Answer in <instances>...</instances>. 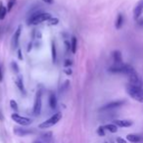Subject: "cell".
Wrapping results in <instances>:
<instances>
[{"label":"cell","instance_id":"obj_1","mask_svg":"<svg viewBox=\"0 0 143 143\" xmlns=\"http://www.w3.org/2000/svg\"><path fill=\"white\" fill-rule=\"evenodd\" d=\"M51 18V14L47 13V12H35L32 14L30 16L28 17V26H36L39 25L41 23L48 21Z\"/></svg>","mask_w":143,"mask_h":143},{"label":"cell","instance_id":"obj_2","mask_svg":"<svg viewBox=\"0 0 143 143\" xmlns=\"http://www.w3.org/2000/svg\"><path fill=\"white\" fill-rule=\"evenodd\" d=\"M127 92L128 93V95L131 97L132 99L136 100L140 103H143V89L142 87H137V86H134L131 84H127Z\"/></svg>","mask_w":143,"mask_h":143},{"label":"cell","instance_id":"obj_3","mask_svg":"<svg viewBox=\"0 0 143 143\" xmlns=\"http://www.w3.org/2000/svg\"><path fill=\"white\" fill-rule=\"evenodd\" d=\"M134 71L133 67L128 65V64H120V65H114L109 68L110 73L114 74H125V75H129L131 72Z\"/></svg>","mask_w":143,"mask_h":143},{"label":"cell","instance_id":"obj_4","mask_svg":"<svg viewBox=\"0 0 143 143\" xmlns=\"http://www.w3.org/2000/svg\"><path fill=\"white\" fill-rule=\"evenodd\" d=\"M61 119H62V113L58 112V113L54 114L52 117H50L48 120H46L45 121L41 122L38 126V127L39 128H48V127H53L54 125H56L58 121H60Z\"/></svg>","mask_w":143,"mask_h":143},{"label":"cell","instance_id":"obj_5","mask_svg":"<svg viewBox=\"0 0 143 143\" xmlns=\"http://www.w3.org/2000/svg\"><path fill=\"white\" fill-rule=\"evenodd\" d=\"M128 77V81H129V84L131 85H134V86H137V87H142L143 83H142V79L140 76L137 74V72L134 71L131 72L129 75H127Z\"/></svg>","mask_w":143,"mask_h":143},{"label":"cell","instance_id":"obj_6","mask_svg":"<svg viewBox=\"0 0 143 143\" xmlns=\"http://www.w3.org/2000/svg\"><path fill=\"white\" fill-rule=\"evenodd\" d=\"M41 96H42V93H41L40 90H38L35 94L34 104H33V115L34 116H38L40 114V112H41V107H42Z\"/></svg>","mask_w":143,"mask_h":143},{"label":"cell","instance_id":"obj_7","mask_svg":"<svg viewBox=\"0 0 143 143\" xmlns=\"http://www.w3.org/2000/svg\"><path fill=\"white\" fill-rule=\"evenodd\" d=\"M11 118L15 122L21 125V126H28V125H30L33 122V121L30 119H28L27 117H22V116H20L19 114H17V113L12 114Z\"/></svg>","mask_w":143,"mask_h":143},{"label":"cell","instance_id":"obj_8","mask_svg":"<svg viewBox=\"0 0 143 143\" xmlns=\"http://www.w3.org/2000/svg\"><path fill=\"white\" fill-rule=\"evenodd\" d=\"M126 102L124 100H117V101H112L108 104L104 105L103 107L100 108V111H108V110H113V109H117L119 107H121Z\"/></svg>","mask_w":143,"mask_h":143},{"label":"cell","instance_id":"obj_9","mask_svg":"<svg viewBox=\"0 0 143 143\" xmlns=\"http://www.w3.org/2000/svg\"><path fill=\"white\" fill-rule=\"evenodd\" d=\"M143 13V0L138 1V3L135 5L133 9V18L134 20H138Z\"/></svg>","mask_w":143,"mask_h":143},{"label":"cell","instance_id":"obj_10","mask_svg":"<svg viewBox=\"0 0 143 143\" xmlns=\"http://www.w3.org/2000/svg\"><path fill=\"white\" fill-rule=\"evenodd\" d=\"M22 29H23V27L20 25L18 28L16 29V32L14 33V35H13V46L17 48L18 46H19V41H20V36H21V33H22Z\"/></svg>","mask_w":143,"mask_h":143},{"label":"cell","instance_id":"obj_11","mask_svg":"<svg viewBox=\"0 0 143 143\" xmlns=\"http://www.w3.org/2000/svg\"><path fill=\"white\" fill-rule=\"evenodd\" d=\"M132 124L133 122L128 120H115L114 121V125L120 127H129L132 126Z\"/></svg>","mask_w":143,"mask_h":143},{"label":"cell","instance_id":"obj_12","mask_svg":"<svg viewBox=\"0 0 143 143\" xmlns=\"http://www.w3.org/2000/svg\"><path fill=\"white\" fill-rule=\"evenodd\" d=\"M41 141L43 143H53L54 142V138L53 134L51 131L45 132L43 134H41Z\"/></svg>","mask_w":143,"mask_h":143},{"label":"cell","instance_id":"obj_13","mask_svg":"<svg viewBox=\"0 0 143 143\" xmlns=\"http://www.w3.org/2000/svg\"><path fill=\"white\" fill-rule=\"evenodd\" d=\"M33 130H29V129H26V128H21V127H16L14 129V133L17 134L18 136H26L28 134H32Z\"/></svg>","mask_w":143,"mask_h":143},{"label":"cell","instance_id":"obj_14","mask_svg":"<svg viewBox=\"0 0 143 143\" xmlns=\"http://www.w3.org/2000/svg\"><path fill=\"white\" fill-rule=\"evenodd\" d=\"M142 136L141 135H138V134H127V140H128L129 142L131 143H138L142 141Z\"/></svg>","mask_w":143,"mask_h":143},{"label":"cell","instance_id":"obj_15","mask_svg":"<svg viewBox=\"0 0 143 143\" xmlns=\"http://www.w3.org/2000/svg\"><path fill=\"white\" fill-rule=\"evenodd\" d=\"M113 60L115 62V65H120V64H122V57H121V53L119 51V50H116L113 52Z\"/></svg>","mask_w":143,"mask_h":143},{"label":"cell","instance_id":"obj_16","mask_svg":"<svg viewBox=\"0 0 143 143\" xmlns=\"http://www.w3.org/2000/svg\"><path fill=\"white\" fill-rule=\"evenodd\" d=\"M15 83H16L17 87L20 89V91H21L22 93L26 94V89H25V86H24V80H23L22 76H18V77H16Z\"/></svg>","mask_w":143,"mask_h":143},{"label":"cell","instance_id":"obj_17","mask_svg":"<svg viewBox=\"0 0 143 143\" xmlns=\"http://www.w3.org/2000/svg\"><path fill=\"white\" fill-rule=\"evenodd\" d=\"M49 106L51 109H55L57 107V97L53 92L49 93Z\"/></svg>","mask_w":143,"mask_h":143},{"label":"cell","instance_id":"obj_18","mask_svg":"<svg viewBox=\"0 0 143 143\" xmlns=\"http://www.w3.org/2000/svg\"><path fill=\"white\" fill-rule=\"evenodd\" d=\"M51 56H52V62L55 63L57 60V50H56V44L54 40H52L51 42Z\"/></svg>","mask_w":143,"mask_h":143},{"label":"cell","instance_id":"obj_19","mask_svg":"<svg viewBox=\"0 0 143 143\" xmlns=\"http://www.w3.org/2000/svg\"><path fill=\"white\" fill-rule=\"evenodd\" d=\"M122 24H124V16L121 14H119L117 17V20H116L115 27L117 29H120L122 27Z\"/></svg>","mask_w":143,"mask_h":143},{"label":"cell","instance_id":"obj_20","mask_svg":"<svg viewBox=\"0 0 143 143\" xmlns=\"http://www.w3.org/2000/svg\"><path fill=\"white\" fill-rule=\"evenodd\" d=\"M77 37H72V42H71V51L75 54L77 52Z\"/></svg>","mask_w":143,"mask_h":143},{"label":"cell","instance_id":"obj_21","mask_svg":"<svg viewBox=\"0 0 143 143\" xmlns=\"http://www.w3.org/2000/svg\"><path fill=\"white\" fill-rule=\"evenodd\" d=\"M105 129H107V130H109L110 132L112 133H116V132L118 131V127L114 125V124H109V125H106L104 127Z\"/></svg>","mask_w":143,"mask_h":143},{"label":"cell","instance_id":"obj_22","mask_svg":"<svg viewBox=\"0 0 143 143\" xmlns=\"http://www.w3.org/2000/svg\"><path fill=\"white\" fill-rule=\"evenodd\" d=\"M47 22H48V25H49V26H56V25H58V23H59V19H58V18H52V17H51Z\"/></svg>","mask_w":143,"mask_h":143},{"label":"cell","instance_id":"obj_23","mask_svg":"<svg viewBox=\"0 0 143 143\" xmlns=\"http://www.w3.org/2000/svg\"><path fill=\"white\" fill-rule=\"evenodd\" d=\"M16 2H17V0H9V2H8V5H7V11H8V12L11 11L12 8L16 5Z\"/></svg>","mask_w":143,"mask_h":143},{"label":"cell","instance_id":"obj_24","mask_svg":"<svg viewBox=\"0 0 143 143\" xmlns=\"http://www.w3.org/2000/svg\"><path fill=\"white\" fill-rule=\"evenodd\" d=\"M10 107H11L14 111H16V112L18 111V109H19V107H18V103H17L14 99L10 100Z\"/></svg>","mask_w":143,"mask_h":143},{"label":"cell","instance_id":"obj_25","mask_svg":"<svg viewBox=\"0 0 143 143\" xmlns=\"http://www.w3.org/2000/svg\"><path fill=\"white\" fill-rule=\"evenodd\" d=\"M11 68L14 73H16V74L19 73V70H20V69H19V66H18V64H17L15 61H13L11 63Z\"/></svg>","mask_w":143,"mask_h":143},{"label":"cell","instance_id":"obj_26","mask_svg":"<svg viewBox=\"0 0 143 143\" xmlns=\"http://www.w3.org/2000/svg\"><path fill=\"white\" fill-rule=\"evenodd\" d=\"M7 8H6L5 6H3V8H2V10H1V13H0V20H4L5 19L6 15H7Z\"/></svg>","mask_w":143,"mask_h":143},{"label":"cell","instance_id":"obj_27","mask_svg":"<svg viewBox=\"0 0 143 143\" xmlns=\"http://www.w3.org/2000/svg\"><path fill=\"white\" fill-rule=\"evenodd\" d=\"M97 133L99 136H105V128L104 127H99L97 129Z\"/></svg>","mask_w":143,"mask_h":143},{"label":"cell","instance_id":"obj_28","mask_svg":"<svg viewBox=\"0 0 143 143\" xmlns=\"http://www.w3.org/2000/svg\"><path fill=\"white\" fill-rule=\"evenodd\" d=\"M3 77H4V69H3V65L0 64V83L3 81Z\"/></svg>","mask_w":143,"mask_h":143},{"label":"cell","instance_id":"obj_29","mask_svg":"<svg viewBox=\"0 0 143 143\" xmlns=\"http://www.w3.org/2000/svg\"><path fill=\"white\" fill-rule=\"evenodd\" d=\"M72 65H73V62H72V60H66L65 61V63H64V66L66 67V68L71 67Z\"/></svg>","mask_w":143,"mask_h":143},{"label":"cell","instance_id":"obj_30","mask_svg":"<svg viewBox=\"0 0 143 143\" xmlns=\"http://www.w3.org/2000/svg\"><path fill=\"white\" fill-rule=\"evenodd\" d=\"M18 58H19V60L21 61L24 60V57L22 55V50L21 49H18Z\"/></svg>","mask_w":143,"mask_h":143},{"label":"cell","instance_id":"obj_31","mask_svg":"<svg viewBox=\"0 0 143 143\" xmlns=\"http://www.w3.org/2000/svg\"><path fill=\"white\" fill-rule=\"evenodd\" d=\"M65 45H66V48H67V51H69V50H71V43L68 41V40H66L65 41Z\"/></svg>","mask_w":143,"mask_h":143},{"label":"cell","instance_id":"obj_32","mask_svg":"<svg viewBox=\"0 0 143 143\" xmlns=\"http://www.w3.org/2000/svg\"><path fill=\"white\" fill-rule=\"evenodd\" d=\"M117 142L118 143H127V140H125L124 138H121V137H118L117 138Z\"/></svg>","mask_w":143,"mask_h":143},{"label":"cell","instance_id":"obj_33","mask_svg":"<svg viewBox=\"0 0 143 143\" xmlns=\"http://www.w3.org/2000/svg\"><path fill=\"white\" fill-rule=\"evenodd\" d=\"M64 72H65V74H66V75H68V76H71L72 74H73V71H72L70 68H68V69H66V70H65Z\"/></svg>","mask_w":143,"mask_h":143},{"label":"cell","instance_id":"obj_34","mask_svg":"<svg viewBox=\"0 0 143 143\" xmlns=\"http://www.w3.org/2000/svg\"><path fill=\"white\" fill-rule=\"evenodd\" d=\"M42 1L47 3V4H53L54 3V0H42Z\"/></svg>","mask_w":143,"mask_h":143},{"label":"cell","instance_id":"obj_35","mask_svg":"<svg viewBox=\"0 0 143 143\" xmlns=\"http://www.w3.org/2000/svg\"><path fill=\"white\" fill-rule=\"evenodd\" d=\"M32 48H33V42H29V43H28V52H29V51L32 50Z\"/></svg>","mask_w":143,"mask_h":143},{"label":"cell","instance_id":"obj_36","mask_svg":"<svg viewBox=\"0 0 143 143\" xmlns=\"http://www.w3.org/2000/svg\"><path fill=\"white\" fill-rule=\"evenodd\" d=\"M138 25H139L140 27H142L143 28V19H141V20H139V21H138Z\"/></svg>","mask_w":143,"mask_h":143},{"label":"cell","instance_id":"obj_37","mask_svg":"<svg viewBox=\"0 0 143 143\" xmlns=\"http://www.w3.org/2000/svg\"><path fill=\"white\" fill-rule=\"evenodd\" d=\"M2 8H3V3H2V1H0V13H1ZM0 21H1V20H0Z\"/></svg>","mask_w":143,"mask_h":143},{"label":"cell","instance_id":"obj_38","mask_svg":"<svg viewBox=\"0 0 143 143\" xmlns=\"http://www.w3.org/2000/svg\"><path fill=\"white\" fill-rule=\"evenodd\" d=\"M33 143H43L42 141H40V140H34Z\"/></svg>","mask_w":143,"mask_h":143},{"label":"cell","instance_id":"obj_39","mask_svg":"<svg viewBox=\"0 0 143 143\" xmlns=\"http://www.w3.org/2000/svg\"><path fill=\"white\" fill-rule=\"evenodd\" d=\"M104 143H108V142H104Z\"/></svg>","mask_w":143,"mask_h":143}]
</instances>
